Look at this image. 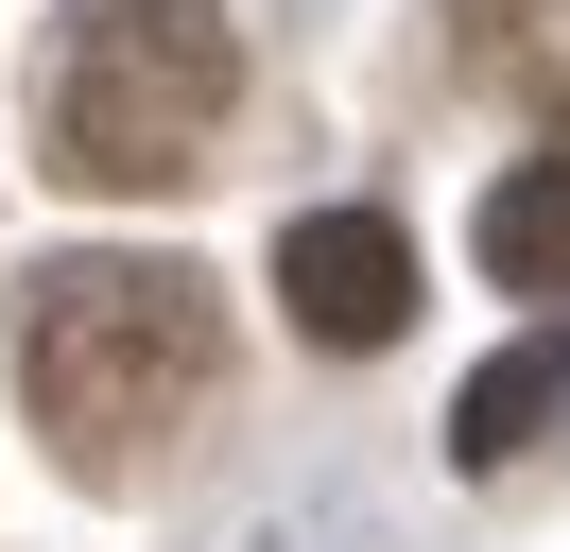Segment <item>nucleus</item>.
<instances>
[{"instance_id": "f257e3e1", "label": "nucleus", "mask_w": 570, "mask_h": 552, "mask_svg": "<svg viewBox=\"0 0 570 552\" xmlns=\"http://www.w3.org/2000/svg\"><path fill=\"white\" fill-rule=\"evenodd\" d=\"M0 345H18V397H36V432H52L70 483H139L225 397V294L190 259H121V241L36 259L18 310H0Z\"/></svg>"}, {"instance_id": "f03ea898", "label": "nucleus", "mask_w": 570, "mask_h": 552, "mask_svg": "<svg viewBox=\"0 0 570 552\" xmlns=\"http://www.w3.org/2000/svg\"><path fill=\"white\" fill-rule=\"evenodd\" d=\"M243 103V34L208 0H52V52H36V172L87 207H139L190 190Z\"/></svg>"}, {"instance_id": "7ed1b4c3", "label": "nucleus", "mask_w": 570, "mask_h": 552, "mask_svg": "<svg viewBox=\"0 0 570 552\" xmlns=\"http://www.w3.org/2000/svg\"><path fill=\"white\" fill-rule=\"evenodd\" d=\"M277 310L363 363V345L415 328V241H397L381 207H312V225H277Z\"/></svg>"}, {"instance_id": "20e7f679", "label": "nucleus", "mask_w": 570, "mask_h": 552, "mask_svg": "<svg viewBox=\"0 0 570 552\" xmlns=\"http://www.w3.org/2000/svg\"><path fill=\"white\" fill-rule=\"evenodd\" d=\"M553 397H570V345H501V363H484V379L450 397V466H519Z\"/></svg>"}, {"instance_id": "39448f33", "label": "nucleus", "mask_w": 570, "mask_h": 552, "mask_svg": "<svg viewBox=\"0 0 570 552\" xmlns=\"http://www.w3.org/2000/svg\"><path fill=\"white\" fill-rule=\"evenodd\" d=\"M484 276L501 294H570V156H535V172L484 190Z\"/></svg>"}, {"instance_id": "423d86ee", "label": "nucleus", "mask_w": 570, "mask_h": 552, "mask_svg": "<svg viewBox=\"0 0 570 552\" xmlns=\"http://www.w3.org/2000/svg\"><path fill=\"white\" fill-rule=\"evenodd\" d=\"M432 18H450V69H466V87H553V52H535V0H432Z\"/></svg>"}]
</instances>
